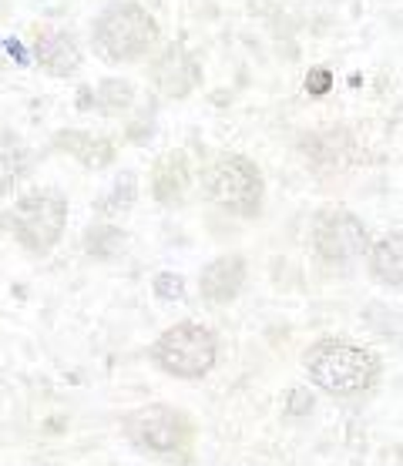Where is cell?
<instances>
[{
  "label": "cell",
  "instance_id": "obj_6",
  "mask_svg": "<svg viewBox=\"0 0 403 466\" xmlns=\"http://www.w3.org/2000/svg\"><path fill=\"white\" fill-rule=\"evenodd\" d=\"M205 195L222 212L239 215V218H253V215L263 212V171L245 155H219L205 168Z\"/></svg>",
  "mask_w": 403,
  "mask_h": 466
},
{
  "label": "cell",
  "instance_id": "obj_12",
  "mask_svg": "<svg viewBox=\"0 0 403 466\" xmlns=\"http://www.w3.org/2000/svg\"><path fill=\"white\" fill-rule=\"evenodd\" d=\"M54 148L67 151L71 158H78L85 168H108L115 161V145L108 138L88 135V131H57L54 135Z\"/></svg>",
  "mask_w": 403,
  "mask_h": 466
},
{
  "label": "cell",
  "instance_id": "obj_8",
  "mask_svg": "<svg viewBox=\"0 0 403 466\" xmlns=\"http://www.w3.org/2000/svg\"><path fill=\"white\" fill-rule=\"evenodd\" d=\"M151 85L161 95L185 97L202 85V64L185 44H171L159 54V61L151 64Z\"/></svg>",
  "mask_w": 403,
  "mask_h": 466
},
{
  "label": "cell",
  "instance_id": "obj_1",
  "mask_svg": "<svg viewBox=\"0 0 403 466\" xmlns=\"http://www.w3.org/2000/svg\"><path fill=\"white\" fill-rule=\"evenodd\" d=\"M313 386L336 396V400H353L377 386L380 380V360L370 350L346 339H319L309 346L303 356Z\"/></svg>",
  "mask_w": 403,
  "mask_h": 466
},
{
  "label": "cell",
  "instance_id": "obj_14",
  "mask_svg": "<svg viewBox=\"0 0 403 466\" xmlns=\"http://www.w3.org/2000/svg\"><path fill=\"white\" fill-rule=\"evenodd\" d=\"M27 165H31L27 145H24L14 131H4V127H0V195H7V191L27 175Z\"/></svg>",
  "mask_w": 403,
  "mask_h": 466
},
{
  "label": "cell",
  "instance_id": "obj_17",
  "mask_svg": "<svg viewBox=\"0 0 403 466\" xmlns=\"http://www.w3.org/2000/svg\"><path fill=\"white\" fill-rule=\"evenodd\" d=\"M155 292H159V299H181L185 286H181L179 276H171V272H161V276L155 279Z\"/></svg>",
  "mask_w": 403,
  "mask_h": 466
},
{
  "label": "cell",
  "instance_id": "obj_19",
  "mask_svg": "<svg viewBox=\"0 0 403 466\" xmlns=\"http://www.w3.org/2000/svg\"><path fill=\"white\" fill-rule=\"evenodd\" d=\"M329 87H333V75L329 71H309V77H306V91H313V95H326Z\"/></svg>",
  "mask_w": 403,
  "mask_h": 466
},
{
  "label": "cell",
  "instance_id": "obj_18",
  "mask_svg": "<svg viewBox=\"0 0 403 466\" xmlns=\"http://www.w3.org/2000/svg\"><path fill=\"white\" fill-rule=\"evenodd\" d=\"M309 410H313V396H309L303 386H296V390L289 392V413L303 416V413H309Z\"/></svg>",
  "mask_w": 403,
  "mask_h": 466
},
{
  "label": "cell",
  "instance_id": "obj_9",
  "mask_svg": "<svg viewBox=\"0 0 403 466\" xmlns=\"http://www.w3.org/2000/svg\"><path fill=\"white\" fill-rule=\"evenodd\" d=\"M245 286V258L243 255H219L199 276V292L209 306H229Z\"/></svg>",
  "mask_w": 403,
  "mask_h": 466
},
{
  "label": "cell",
  "instance_id": "obj_15",
  "mask_svg": "<svg viewBox=\"0 0 403 466\" xmlns=\"http://www.w3.org/2000/svg\"><path fill=\"white\" fill-rule=\"evenodd\" d=\"M131 205H135V175H121V181L111 188V195H105V198L98 202V212L118 218V215H125Z\"/></svg>",
  "mask_w": 403,
  "mask_h": 466
},
{
  "label": "cell",
  "instance_id": "obj_3",
  "mask_svg": "<svg viewBox=\"0 0 403 466\" xmlns=\"http://www.w3.org/2000/svg\"><path fill=\"white\" fill-rule=\"evenodd\" d=\"M0 225L34 255H47L61 242L64 225H67V198L54 188L27 191L17 198L11 212H4Z\"/></svg>",
  "mask_w": 403,
  "mask_h": 466
},
{
  "label": "cell",
  "instance_id": "obj_4",
  "mask_svg": "<svg viewBox=\"0 0 403 466\" xmlns=\"http://www.w3.org/2000/svg\"><path fill=\"white\" fill-rule=\"evenodd\" d=\"M125 436L131 443L155 456H171V460H185L195 443V423L191 416L179 406L151 403L139 406L125 416Z\"/></svg>",
  "mask_w": 403,
  "mask_h": 466
},
{
  "label": "cell",
  "instance_id": "obj_10",
  "mask_svg": "<svg viewBox=\"0 0 403 466\" xmlns=\"http://www.w3.org/2000/svg\"><path fill=\"white\" fill-rule=\"evenodd\" d=\"M34 61L41 64L51 77H75L81 67V51L67 31L41 27L34 34Z\"/></svg>",
  "mask_w": 403,
  "mask_h": 466
},
{
  "label": "cell",
  "instance_id": "obj_13",
  "mask_svg": "<svg viewBox=\"0 0 403 466\" xmlns=\"http://www.w3.org/2000/svg\"><path fill=\"white\" fill-rule=\"evenodd\" d=\"M367 262H370V276L377 279V282L400 289V282H403V242H400V232H393V235H387V238H380L377 245H370Z\"/></svg>",
  "mask_w": 403,
  "mask_h": 466
},
{
  "label": "cell",
  "instance_id": "obj_11",
  "mask_svg": "<svg viewBox=\"0 0 403 466\" xmlns=\"http://www.w3.org/2000/svg\"><path fill=\"white\" fill-rule=\"evenodd\" d=\"M189 181H191L189 158L181 151L161 155L155 161V168H151V191H155V198L161 205H179L189 195Z\"/></svg>",
  "mask_w": 403,
  "mask_h": 466
},
{
  "label": "cell",
  "instance_id": "obj_5",
  "mask_svg": "<svg viewBox=\"0 0 403 466\" xmlns=\"http://www.w3.org/2000/svg\"><path fill=\"white\" fill-rule=\"evenodd\" d=\"M151 360L161 372H169L175 380H202L219 362V339L209 326L179 322L159 336Z\"/></svg>",
  "mask_w": 403,
  "mask_h": 466
},
{
  "label": "cell",
  "instance_id": "obj_2",
  "mask_svg": "<svg viewBox=\"0 0 403 466\" xmlns=\"http://www.w3.org/2000/svg\"><path fill=\"white\" fill-rule=\"evenodd\" d=\"M159 41V21L135 0H118L95 21V44L108 61H139Z\"/></svg>",
  "mask_w": 403,
  "mask_h": 466
},
{
  "label": "cell",
  "instance_id": "obj_16",
  "mask_svg": "<svg viewBox=\"0 0 403 466\" xmlns=\"http://www.w3.org/2000/svg\"><path fill=\"white\" fill-rule=\"evenodd\" d=\"M131 85L128 81H105V85L95 91V101L101 111H108V115H115V111H121V107L131 105Z\"/></svg>",
  "mask_w": 403,
  "mask_h": 466
},
{
  "label": "cell",
  "instance_id": "obj_7",
  "mask_svg": "<svg viewBox=\"0 0 403 466\" xmlns=\"http://www.w3.org/2000/svg\"><path fill=\"white\" fill-rule=\"evenodd\" d=\"M370 232L356 215L343 212V208H326L323 215H316L313 225V248L323 262L329 265H346L356 262L370 252Z\"/></svg>",
  "mask_w": 403,
  "mask_h": 466
}]
</instances>
